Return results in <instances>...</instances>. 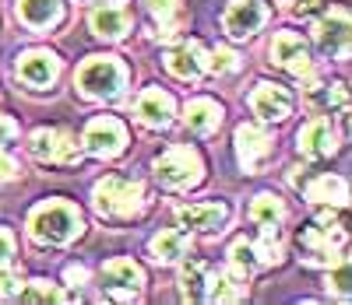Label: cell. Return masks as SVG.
<instances>
[{
	"label": "cell",
	"mask_w": 352,
	"mask_h": 305,
	"mask_svg": "<svg viewBox=\"0 0 352 305\" xmlns=\"http://www.w3.org/2000/svg\"><path fill=\"white\" fill-rule=\"evenodd\" d=\"M176 221L184 228H197V232H219L229 221V207L226 204H184V207H176Z\"/></svg>",
	"instance_id": "2e32d148"
},
{
	"label": "cell",
	"mask_w": 352,
	"mask_h": 305,
	"mask_svg": "<svg viewBox=\"0 0 352 305\" xmlns=\"http://www.w3.org/2000/svg\"><path fill=\"white\" fill-rule=\"evenodd\" d=\"M18 18L28 28H53L64 18V4L60 0H18Z\"/></svg>",
	"instance_id": "603a6c76"
},
{
	"label": "cell",
	"mask_w": 352,
	"mask_h": 305,
	"mask_svg": "<svg viewBox=\"0 0 352 305\" xmlns=\"http://www.w3.org/2000/svg\"><path fill=\"white\" fill-rule=\"evenodd\" d=\"M81 144H85L88 155H96V158H116L127 147V130H124L120 119L99 116V119H92V123L85 127Z\"/></svg>",
	"instance_id": "52a82bcc"
},
{
	"label": "cell",
	"mask_w": 352,
	"mask_h": 305,
	"mask_svg": "<svg viewBox=\"0 0 352 305\" xmlns=\"http://www.w3.org/2000/svg\"><path fill=\"white\" fill-rule=\"evenodd\" d=\"M328 291H335L342 302L349 298V263H345V260L338 263V270H335L331 278H328Z\"/></svg>",
	"instance_id": "d6a6232c"
},
{
	"label": "cell",
	"mask_w": 352,
	"mask_h": 305,
	"mask_svg": "<svg viewBox=\"0 0 352 305\" xmlns=\"http://www.w3.org/2000/svg\"><path fill=\"white\" fill-rule=\"evenodd\" d=\"M81 210L67 200H50L39 204L32 215H28V232L43 246H64L74 235H81Z\"/></svg>",
	"instance_id": "6da1fadb"
},
{
	"label": "cell",
	"mask_w": 352,
	"mask_h": 305,
	"mask_svg": "<svg viewBox=\"0 0 352 305\" xmlns=\"http://www.w3.org/2000/svg\"><path fill=\"white\" fill-rule=\"evenodd\" d=\"M96 210L102 218H134L141 210V200H144V190L141 182H131V179H116V175H106L96 182Z\"/></svg>",
	"instance_id": "277c9868"
},
{
	"label": "cell",
	"mask_w": 352,
	"mask_h": 305,
	"mask_svg": "<svg viewBox=\"0 0 352 305\" xmlns=\"http://www.w3.org/2000/svg\"><path fill=\"white\" fill-rule=\"evenodd\" d=\"M320 4H324V0H307V4H300V8H296V14H314Z\"/></svg>",
	"instance_id": "f35d334b"
},
{
	"label": "cell",
	"mask_w": 352,
	"mask_h": 305,
	"mask_svg": "<svg viewBox=\"0 0 352 305\" xmlns=\"http://www.w3.org/2000/svg\"><path fill=\"white\" fill-rule=\"evenodd\" d=\"M264 18H268V11H264L261 0H232L222 14V25L232 39H247L264 25Z\"/></svg>",
	"instance_id": "7c38bea8"
},
{
	"label": "cell",
	"mask_w": 352,
	"mask_h": 305,
	"mask_svg": "<svg viewBox=\"0 0 352 305\" xmlns=\"http://www.w3.org/2000/svg\"><path fill=\"white\" fill-rule=\"evenodd\" d=\"M208 49H204L201 42H194V39H187V42H180V46H173L169 53H166V67L176 74V77H184V81H194V77H201L204 71H208Z\"/></svg>",
	"instance_id": "4fadbf2b"
},
{
	"label": "cell",
	"mask_w": 352,
	"mask_h": 305,
	"mask_svg": "<svg viewBox=\"0 0 352 305\" xmlns=\"http://www.w3.org/2000/svg\"><path fill=\"white\" fill-rule=\"evenodd\" d=\"M247 273L232 270H208V281H204V298L212 302H240L247 295Z\"/></svg>",
	"instance_id": "d6986e66"
},
{
	"label": "cell",
	"mask_w": 352,
	"mask_h": 305,
	"mask_svg": "<svg viewBox=\"0 0 352 305\" xmlns=\"http://www.w3.org/2000/svg\"><path fill=\"white\" fill-rule=\"evenodd\" d=\"M204 281H208V267L204 263H197V260H190V263H184V270H180V291H184V298H204Z\"/></svg>",
	"instance_id": "f1b7e54d"
},
{
	"label": "cell",
	"mask_w": 352,
	"mask_h": 305,
	"mask_svg": "<svg viewBox=\"0 0 352 305\" xmlns=\"http://www.w3.org/2000/svg\"><path fill=\"white\" fill-rule=\"evenodd\" d=\"M229 260H232V267H236L240 273H250V270H257V256H254V246H250L247 239H236V242H232Z\"/></svg>",
	"instance_id": "4dcf8cb0"
},
{
	"label": "cell",
	"mask_w": 352,
	"mask_h": 305,
	"mask_svg": "<svg viewBox=\"0 0 352 305\" xmlns=\"http://www.w3.org/2000/svg\"><path fill=\"white\" fill-rule=\"evenodd\" d=\"M18 298H21V302H71L74 295L53 288L50 281H32V284H25V288L18 291Z\"/></svg>",
	"instance_id": "f546056e"
},
{
	"label": "cell",
	"mask_w": 352,
	"mask_h": 305,
	"mask_svg": "<svg viewBox=\"0 0 352 305\" xmlns=\"http://www.w3.org/2000/svg\"><path fill=\"white\" fill-rule=\"evenodd\" d=\"M25 288V278L14 263H0V298H14Z\"/></svg>",
	"instance_id": "1f68e13d"
},
{
	"label": "cell",
	"mask_w": 352,
	"mask_h": 305,
	"mask_svg": "<svg viewBox=\"0 0 352 305\" xmlns=\"http://www.w3.org/2000/svg\"><path fill=\"white\" fill-rule=\"evenodd\" d=\"M296 141H300V155L303 158H328V155H335V147H338V137H335L328 119H310V123L296 134Z\"/></svg>",
	"instance_id": "e0dca14e"
},
{
	"label": "cell",
	"mask_w": 352,
	"mask_h": 305,
	"mask_svg": "<svg viewBox=\"0 0 352 305\" xmlns=\"http://www.w3.org/2000/svg\"><path fill=\"white\" fill-rule=\"evenodd\" d=\"M14 179H18V162H14V155L0 151V182H14Z\"/></svg>",
	"instance_id": "e575fe53"
},
{
	"label": "cell",
	"mask_w": 352,
	"mask_h": 305,
	"mask_svg": "<svg viewBox=\"0 0 352 305\" xmlns=\"http://www.w3.org/2000/svg\"><path fill=\"white\" fill-rule=\"evenodd\" d=\"M11 137H14V123H11L8 116H0V144L11 141Z\"/></svg>",
	"instance_id": "74e56055"
},
{
	"label": "cell",
	"mask_w": 352,
	"mask_h": 305,
	"mask_svg": "<svg viewBox=\"0 0 352 305\" xmlns=\"http://www.w3.org/2000/svg\"><path fill=\"white\" fill-rule=\"evenodd\" d=\"M88 25H92V32L99 39H120V36H127V28H131V8H127V0L99 4L92 11V18H88Z\"/></svg>",
	"instance_id": "5bb4252c"
},
{
	"label": "cell",
	"mask_w": 352,
	"mask_h": 305,
	"mask_svg": "<svg viewBox=\"0 0 352 305\" xmlns=\"http://www.w3.org/2000/svg\"><path fill=\"white\" fill-rule=\"evenodd\" d=\"M272 155H275V144L261 127H247L243 123L236 130V158H240V165L247 172H261L264 165L272 162Z\"/></svg>",
	"instance_id": "30bf717a"
},
{
	"label": "cell",
	"mask_w": 352,
	"mask_h": 305,
	"mask_svg": "<svg viewBox=\"0 0 352 305\" xmlns=\"http://www.w3.org/2000/svg\"><path fill=\"white\" fill-rule=\"evenodd\" d=\"M152 169L166 190H187L194 182H201V172H204L197 151H190V147H169L166 155L155 158Z\"/></svg>",
	"instance_id": "5b68a950"
},
{
	"label": "cell",
	"mask_w": 352,
	"mask_h": 305,
	"mask_svg": "<svg viewBox=\"0 0 352 305\" xmlns=\"http://www.w3.org/2000/svg\"><path fill=\"white\" fill-rule=\"evenodd\" d=\"M148 253H152V260H159V263H180V260L190 253V239H187V232H180V228H166V232H159V235L148 242Z\"/></svg>",
	"instance_id": "7402d4cb"
},
{
	"label": "cell",
	"mask_w": 352,
	"mask_h": 305,
	"mask_svg": "<svg viewBox=\"0 0 352 305\" xmlns=\"http://www.w3.org/2000/svg\"><path fill=\"white\" fill-rule=\"evenodd\" d=\"M314 36H317V46L324 49V53L345 56L349 53V14L345 11L324 14V18L314 25Z\"/></svg>",
	"instance_id": "ac0fdd59"
},
{
	"label": "cell",
	"mask_w": 352,
	"mask_h": 305,
	"mask_svg": "<svg viewBox=\"0 0 352 305\" xmlns=\"http://www.w3.org/2000/svg\"><path fill=\"white\" fill-rule=\"evenodd\" d=\"M285 218V207H282V200L275 197V193H261V197H254V204H250V221L254 225H278Z\"/></svg>",
	"instance_id": "83f0119b"
},
{
	"label": "cell",
	"mask_w": 352,
	"mask_h": 305,
	"mask_svg": "<svg viewBox=\"0 0 352 305\" xmlns=\"http://www.w3.org/2000/svg\"><path fill=\"white\" fill-rule=\"evenodd\" d=\"M307 102H310L314 109H320V112H331V109H342V112H345L349 91H345L342 81H335V84H317V88L307 91Z\"/></svg>",
	"instance_id": "d4e9b609"
},
{
	"label": "cell",
	"mask_w": 352,
	"mask_h": 305,
	"mask_svg": "<svg viewBox=\"0 0 352 305\" xmlns=\"http://www.w3.org/2000/svg\"><path fill=\"white\" fill-rule=\"evenodd\" d=\"M11 256H14V235L0 228V263H11Z\"/></svg>",
	"instance_id": "d590c367"
},
{
	"label": "cell",
	"mask_w": 352,
	"mask_h": 305,
	"mask_svg": "<svg viewBox=\"0 0 352 305\" xmlns=\"http://www.w3.org/2000/svg\"><path fill=\"white\" fill-rule=\"evenodd\" d=\"M272 60L289 71V74H296V77H310L314 74V60H310V49L303 42V36L296 32H278L275 42H272Z\"/></svg>",
	"instance_id": "ba28073f"
},
{
	"label": "cell",
	"mask_w": 352,
	"mask_h": 305,
	"mask_svg": "<svg viewBox=\"0 0 352 305\" xmlns=\"http://www.w3.org/2000/svg\"><path fill=\"white\" fill-rule=\"evenodd\" d=\"M56 74H60V60H56L53 53H46V49H32V53H25L18 60V77L25 84H32V88L53 84Z\"/></svg>",
	"instance_id": "9a60e30c"
},
{
	"label": "cell",
	"mask_w": 352,
	"mask_h": 305,
	"mask_svg": "<svg viewBox=\"0 0 352 305\" xmlns=\"http://www.w3.org/2000/svg\"><path fill=\"white\" fill-rule=\"evenodd\" d=\"M152 11V18L162 25V32L173 36V32H180V25H184V8H180V0H144Z\"/></svg>",
	"instance_id": "4316f807"
},
{
	"label": "cell",
	"mask_w": 352,
	"mask_h": 305,
	"mask_svg": "<svg viewBox=\"0 0 352 305\" xmlns=\"http://www.w3.org/2000/svg\"><path fill=\"white\" fill-rule=\"evenodd\" d=\"M254 246V256H257V267H272L282 260V242H278V225H264L261 228V239L250 242Z\"/></svg>",
	"instance_id": "484cf974"
},
{
	"label": "cell",
	"mask_w": 352,
	"mask_h": 305,
	"mask_svg": "<svg viewBox=\"0 0 352 305\" xmlns=\"http://www.w3.org/2000/svg\"><path fill=\"white\" fill-rule=\"evenodd\" d=\"M208 67H215L219 74H232L240 64H236V53H229V49H215V56L208 60Z\"/></svg>",
	"instance_id": "836d02e7"
},
{
	"label": "cell",
	"mask_w": 352,
	"mask_h": 305,
	"mask_svg": "<svg viewBox=\"0 0 352 305\" xmlns=\"http://www.w3.org/2000/svg\"><path fill=\"white\" fill-rule=\"evenodd\" d=\"M124 81H127V71L113 56H92L78 71V91L85 99H96V102L116 99L124 91Z\"/></svg>",
	"instance_id": "3957f363"
},
{
	"label": "cell",
	"mask_w": 352,
	"mask_h": 305,
	"mask_svg": "<svg viewBox=\"0 0 352 305\" xmlns=\"http://www.w3.org/2000/svg\"><path fill=\"white\" fill-rule=\"evenodd\" d=\"M28 151L50 165H78L81 162V144L67 134V130H56V127H43L28 137Z\"/></svg>",
	"instance_id": "8992f818"
},
{
	"label": "cell",
	"mask_w": 352,
	"mask_h": 305,
	"mask_svg": "<svg viewBox=\"0 0 352 305\" xmlns=\"http://www.w3.org/2000/svg\"><path fill=\"white\" fill-rule=\"evenodd\" d=\"M102 281L113 288L109 298L134 302L138 291H141V284H144V270H141L134 260H127V256H116V260H109V263L102 267Z\"/></svg>",
	"instance_id": "9c48e42d"
},
{
	"label": "cell",
	"mask_w": 352,
	"mask_h": 305,
	"mask_svg": "<svg viewBox=\"0 0 352 305\" xmlns=\"http://www.w3.org/2000/svg\"><path fill=\"white\" fill-rule=\"evenodd\" d=\"M64 281H67V284H85V281H88V270H85V267H67V270H64Z\"/></svg>",
	"instance_id": "8d00e7d4"
},
{
	"label": "cell",
	"mask_w": 352,
	"mask_h": 305,
	"mask_svg": "<svg viewBox=\"0 0 352 305\" xmlns=\"http://www.w3.org/2000/svg\"><path fill=\"white\" fill-rule=\"evenodd\" d=\"M250 109H254L257 119H264V123H282V119L292 112V95H289L282 84L261 81L250 91Z\"/></svg>",
	"instance_id": "8fae6325"
},
{
	"label": "cell",
	"mask_w": 352,
	"mask_h": 305,
	"mask_svg": "<svg viewBox=\"0 0 352 305\" xmlns=\"http://www.w3.org/2000/svg\"><path fill=\"white\" fill-rule=\"evenodd\" d=\"M184 123H187L190 134H201V137L204 134H215L219 123H222V106L212 102V99H194L184 109Z\"/></svg>",
	"instance_id": "44dd1931"
},
{
	"label": "cell",
	"mask_w": 352,
	"mask_h": 305,
	"mask_svg": "<svg viewBox=\"0 0 352 305\" xmlns=\"http://www.w3.org/2000/svg\"><path fill=\"white\" fill-rule=\"evenodd\" d=\"M296 242H300V249L307 253V263H314V267H338L345 260L349 235L331 215H324V218H317L314 225L300 228Z\"/></svg>",
	"instance_id": "7a4b0ae2"
},
{
	"label": "cell",
	"mask_w": 352,
	"mask_h": 305,
	"mask_svg": "<svg viewBox=\"0 0 352 305\" xmlns=\"http://www.w3.org/2000/svg\"><path fill=\"white\" fill-rule=\"evenodd\" d=\"M173 99L166 95L162 88H148V91H141V99H138V119L144 127H169L173 123Z\"/></svg>",
	"instance_id": "ffe728a7"
},
{
	"label": "cell",
	"mask_w": 352,
	"mask_h": 305,
	"mask_svg": "<svg viewBox=\"0 0 352 305\" xmlns=\"http://www.w3.org/2000/svg\"><path fill=\"white\" fill-rule=\"evenodd\" d=\"M307 200L314 204H335V207H345L349 204V182L342 175H320L307 186Z\"/></svg>",
	"instance_id": "cb8c5ba5"
}]
</instances>
